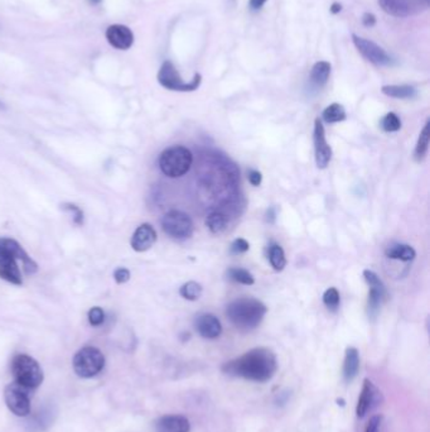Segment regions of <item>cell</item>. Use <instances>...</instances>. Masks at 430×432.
<instances>
[{"label":"cell","instance_id":"cell-31","mask_svg":"<svg viewBox=\"0 0 430 432\" xmlns=\"http://www.w3.org/2000/svg\"><path fill=\"white\" fill-rule=\"evenodd\" d=\"M249 249H250L249 241L245 240V239H243V238H237V239H235L232 243H231L230 253L232 254V256H240V254L246 253Z\"/></svg>","mask_w":430,"mask_h":432},{"label":"cell","instance_id":"cell-19","mask_svg":"<svg viewBox=\"0 0 430 432\" xmlns=\"http://www.w3.org/2000/svg\"><path fill=\"white\" fill-rule=\"evenodd\" d=\"M360 370V353L356 348L349 346L346 349L343 360V379L351 383L357 377Z\"/></svg>","mask_w":430,"mask_h":432},{"label":"cell","instance_id":"cell-6","mask_svg":"<svg viewBox=\"0 0 430 432\" xmlns=\"http://www.w3.org/2000/svg\"><path fill=\"white\" fill-rule=\"evenodd\" d=\"M72 364L79 377L92 378L104 369L105 356L95 346H85L77 351Z\"/></svg>","mask_w":430,"mask_h":432},{"label":"cell","instance_id":"cell-30","mask_svg":"<svg viewBox=\"0 0 430 432\" xmlns=\"http://www.w3.org/2000/svg\"><path fill=\"white\" fill-rule=\"evenodd\" d=\"M340 292L335 287H330L323 293V303L328 310L337 311L338 307H340Z\"/></svg>","mask_w":430,"mask_h":432},{"label":"cell","instance_id":"cell-7","mask_svg":"<svg viewBox=\"0 0 430 432\" xmlns=\"http://www.w3.org/2000/svg\"><path fill=\"white\" fill-rule=\"evenodd\" d=\"M201 81H202V76H201L200 74H196L195 77L192 79V81H183V79H182L181 75H179L178 70L176 69V66H174L171 61L163 62L159 72H158V82H159L163 87L172 91H181V93L195 91L200 87Z\"/></svg>","mask_w":430,"mask_h":432},{"label":"cell","instance_id":"cell-26","mask_svg":"<svg viewBox=\"0 0 430 432\" xmlns=\"http://www.w3.org/2000/svg\"><path fill=\"white\" fill-rule=\"evenodd\" d=\"M206 226L213 234H221L227 228V217L220 211H212L206 217Z\"/></svg>","mask_w":430,"mask_h":432},{"label":"cell","instance_id":"cell-27","mask_svg":"<svg viewBox=\"0 0 430 432\" xmlns=\"http://www.w3.org/2000/svg\"><path fill=\"white\" fill-rule=\"evenodd\" d=\"M179 293H181V296L183 297L184 300H188V301H197V300L202 296L203 287L201 286L198 282L189 281L179 288Z\"/></svg>","mask_w":430,"mask_h":432},{"label":"cell","instance_id":"cell-32","mask_svg":"<svg viewBox=\"0 0 430 432\" xmlns=\"http://www.w3.org/2000/svg\"><path fill=\"white\" fill-rule=\"evenodd\" d=\"M88 323L92 326H100L105 321V312L101 307H92L88 311Z\"/></svg>","mask_w":430,"mask_h":432},{"label":"cell","instance_id":"cell-40","mask_svg":"<svg viewBox=\"0 0 430 432\" xmlns=\"http://www.w3.org/2000/svg\"><path fill=\"white\" fill-rule=\"evenodd\" d=\"M103 0H91V3H93V4H99V3H101Z\"/></svg>","mask_w":430,"mask_h":432},{"label":"cell","instance_id":"cell-10","mask_svg":"<svg viewBox=\"0 0 430 432\" xmlns=\"http://www.w3.org/2000/svg\"><path fill=\"white\" fill-rule=\"evenodd\" d=\"M364 278L370 287L369 300H367V313H369V317L375 319L380 312L381 306L388 300V291H386L384 282L380 280V277L373 270L365 269Z\"/></svg>","mask_w":430,"mask_h":432},{"label":"cell","instance_id":"cell-36","mask_svg":"<svg viewBox=\"0 0 430 432\" xmlns=\"http://www.w3.org/2000/svg\"><path fill=\"white\" fill-rule=\"evenodd\" d=\"M247 178H249V182L252 185V186L257 187L261 185L262 174L261 172H259V171H256V170H250L249 172H247Z\"/></svg>","mask_w":430,"mask_h":432},{"label":"cell","instance_id":"cell-24","mask_svg":"<svg viewBox=\"0 0 430 432\" xmlns=\"http://www.w3.org/2000/svg\"><path fill=\"white\" fill-rule=\"evenodd\" d=\"M268 258L271 267H273L276 272H281V270L286 267L285 253H284V249L281 248L279 244L273 243L269 246Z\"/></svg>","mask_w":430,"mask_h":432},{"label":"cell","instance_id":"cell-12","mask_svg":"<svg viewBox=\"0 0 430 432\" xmlns=\"http://www.w3.org/2000/svg\"><path fill=\"white\" fill-rule=\"evenodd\" d=\"M378 4L386 14L396 18L409 17L429 7L424 0H378Z\"/></svg>","mask_w":430,"mask_h":432},{"label":"cell","instance_id":"cell-2","mask_svg":"<svg viewBox=\"0 0 430 432\" xmlns=\"http://www.w3.org/2000/svg\"><path fill=\"white\" fill-rule=\"evenodd\" d=\"M18 262H21L26 275H34L38 265L28 256L23 246L12 238H0V278L15 286L23 284Z\"/></svg>","mask_w":430,"mask_h":432},{"label":"cell","instance_id":"cell-35","mask_svg":"<svg viewBox=\"0 0 430 432\" xmlns=\"http://www.w3.org/2000/svg\"><path fill=\"white\" fill-rule=\"evenodd\" d=\"M114 280L117 284L126 283V282L130 280V272H129L126 268H117L114 272Z\"/></svg>","mask_w":430,"mask_h":432},{"label":"cell","instance_id":"cell-22","mask_svg":"<svg viewBox=\"0 0 430 432\" xmlns=\"http://www.w3.org/2000/svg\"><path fill=\"white\" fill-rule=\"evenodd\" d=\"M429 141H430V122L425 123L423 130L419 134L418 142H416L415 151H414V158L416 162H421L425 158L426 153L429 149Z\"/></svg>","mask_w":430,"mask_h":432},{"label":"cell","instance_id":"cell-39","mask_svg":"<svg viewBox=\"0 0 430 432\" xmlns=\"http://www.w3.org/2000/svg\"><path fill=\"white\" fill-rule=\"evenodd\" d=\"M341 9H342V5L340 4V3H333L332 7H330V12L333 13V14H337V13L341 12Z\"/></svg>","mask_w":430,"mask_h":432},{"label":"cell","instance_id":"cell-25","mask_svg":"<svg viewBox=\"0 0 430 432\" xmlns=\"http://www.w3.org/2000/svg\"><path fill=\"white\" fill-rule=\"evenodd\" d=\"M346 118H347V115H346L345 108L338 103L330 104V105L327 106V108L323 110V112H322V119L328 123V124H335V123L343 122Z\"/></svg>","mask_w":430,"mask_h":432},{"label":"cell","instance_id":"cell-9","mask_svg":"<svg viewBox=\"0 0 430 432\" xmlns=\"http://www.w3.org/2000/svg\"><path fill=\"white\" fill-rule=\"evenodd\" d=\"M31 389L23 387L19 383H10L5 387L4 398L8 408L18 417H26L31 413Z\"/></svg>","mask_w":430,"mask_h":432},{"label":"cell","instance_id":"cell-3","mask_svg":"<svg viewBox=\"0 0 430 432\" xmlns=\"http://www.w3.org/2000/svg\"><path fill=\"white\" fill-rule=\"evenodd\" d=\"M268 312L267 306L252 297L233 300L226 307V316L238 330L250 331L261 324Z\"/></svg>","mask_w":430,"mask_h":432},{"label":"cell","instance_id":"cell-4","mask_svg":"<svg viewBox=\"0 0 430 432\" xmlns=\"http://www.w3.org/2000/svg\"><path fill=\"white\" fill-rule=\"evenodd\" d=\"M193 162V155L183 146H174L166 148L159 157V168L165 176L178 178L189 171Z\"/></svg>","mask_w":430,"mask_h":432},{"label":"cell","instance_id":"cell-14","mask_svg":"<svg viewBox=\"0 0 430 432\" xmlns=\"http://www.w3.org/2000/svg\"><path fill=\"white\" fill-rule=\"evenodd\" d=\"M107 42L116 50H129L134 43V34L129 27L123 24H114L106 29Z\"/></svg>","mask_w":430,"mask_h":432},{"label":"cell","instance_id":"cell-8","mask_svg":"<svg viewBox=\"0 0 430 432\" xmlns=\"http://www.w3.org/2000/svg\"><path fill=\"white\" fill-rule=\"evenodd\" d=\"M162 228L168 237L176 240H185L190 238L195 230L189 215L179 210H171L163 216Z\"/></svg>","mask_w":430,"mask_h":432},{"label":"cell","instance_id":"cell-29","mask_svg":"<svg viewBox=\"0 0 430 432\" xmlns=\"http://www.w3.org/2000/svg\"><path fill=\"white\" fill-rule=\"evenodd\" d=\"M381 128L386 133H395L401 129V120L395 112H388L381 119Z\"/></svg>","mask_w":430,"mask_h":432},{"label":"cell","instance_id":"cell-16","mask_svg":"<svg viewBox=\"0 0 430 432\" xmlns=\"http://www.w3.org/2000/svg\"><path fill=\"white\" fill-rule=\"evenodd\" d=\"M155 241H157V233L154 228L150 224H141L134 232L130 244L134 251L141 253L152 248Z\"/></svg>","mask_w":430,"mask_h":432},{"label":"cell","instance_id":"cell-28","mask_svg":"<svg viewBox=\"0 0 430 432\" xmlns=\"http://www.w3.org/2000/svg\"><path fill=\"white\" fill-rule=\"evenodd\" d=\"M227 276L231 281L236 282V283L245 284V286H252L255 283L254 276L243 268H230L227 270Z\"/></svg>","mask_w":430,"mask_h":432},{"label":"cell","instance_id":"cell-1","mask_svg":"<svg viewBox=\"0 0 430 432\" xmlns=\"http://www.w3.org/2000/svg\"><path fill=\"white\" fill-rule=\"evenodd\" d=\"M278 359L268 348H255L222 366V372L230 377L265 383L275 375Z\"/></svg>","mask_w":430,"mask_h":432},{"label":"cell","instance_id":"cell-38","mask_svg":"<svg viewBox=\"0 0 430 432\" xmlns=\"http://www.w3.org/2000/svg\"><path fill=\"white\" fill-rule=\"evenodd\" d=\"M268 0H250V7L252 8V9H260V8H262V5L267 3Z\"/></svg>","mask_w":430,"mask_h":432},{"label":"cell","instance_id":"cell-5","mask_svg":"<svg viewBox=\"0 0 430 432\" xmlns=\"http://www.w3.org/2000/svg\"><path fill=\"white\" fill-rule=\"evenodd\" d=\"M12 373L15 382L28 389H36L42 384L43 372L38 361L27 354H19L13 358Z\"/></svg>","mask_w":430,"mask_h":432},{"label":"cell","instance_id":"cell-18","mask_svg":"<svg viewBox=\"0 0 430 432\" xmlns=\"http://www.w3.org/2000/svg\"><path fill=\"white\" fill-rule=\"evenodd\" d=\"M377 389H376L373 383L371 382L370 379L364 380V385H362L361 394L359 397V402H357L356 407V413L359 418H364L366 416V413L372 408L373 403L376 402V398H377Z\"/></svg>","mask_w":430,"mask_h":432},{"label":"cell","instance_id":"cell-15","mask_svg":"<svg viewBox=\"0 0 430 432\" xmlns=\"http://www.w3.org/2000/svg\"><path fill=\"white\" fill-rule=\"evenodd\" d=\"M195 329L205 339L213 340L221 335L222 325L219 319L212 313H203L195 320Z\"/></svg>","mask_w":430,"mask_h":432},{"label":"cell","instance_id":"cell-21","mask_svg":"<svg viewBox=\"0 0 430 432\" xmlns=\"http://www.w3.org/2000/svg\"><path fill=\"white\" fill-rule=\"evenodd\" d=\"M330 70H332V66L327 61H319V62L314 63L310 72V81L316 86H324L329 79Z\"/></svg>","mask_w":430,"mask_h":432},{"label":"cell","instance_id":"cell-23","mask_svg":"<svg viewBox=\"0 0 430 432\" xmlns=\"http://www.w3.org/2000/svg\"><path fill=\"white\" fill-rule=\"evenodd\" d=\"M381 91L394 99H411L416 95V88L411 85H385Z\"/></svg>","mask_w":430,"mask_h":432},{"label":"cell","instance_id":"cell-17","mask_svg":"<svg viewBox=\"0 0 430 432\" xmlns=\"http://www.w3.org/2000/svg\"><path fill=\"white\" fill-rule=\"evenodd\" d=\"M157 432H189L190 423L184 416L166 415L155 422Z\"/></svg>","mask_w":430,"mask_h":432},{"label":"cell","instance_id":"cell-37","mask_svg":"<svg viewBox=\"0 0 430 432\" xmlns=\"http://www.w3.org/2000/svg\"><path fill=\"white\" fill-rule=\"evenodd\" d=\"M362 23L366 27H373L376 24V17L372 13H365L362 17Z\"/></svg>","mask_w":430,"mask_h":432},{"label":"cell","instance_id":"cell-11","mask_svg":"<svg viewBox=\"0 0 430 432\" xmlns=\"http://www.w3.org/2000/svg\"><path fill=\"white\" fill-rule=\"evenodd\" d=\"M352 41H353V44L357 48V51L369 62L376 66H389L392 63L391 57L388 55V52L378 44H376L375 42L364 38V37L357 36L354 33L352 34Z\"/></svg>","mask_w":430,"mask_h":432},{"label":"cell","instance_id":"cell-13","mask_svg":"<svg viewBox=\"0 0 430 432\" xmlns=\"http://www.w3.org/2000/svg\"><path fill=\"white\" fill-rule=\"evenodd\" d=\"M314 153H316V165L319 170H324L328 167L330 160H332V148L328 144L326 138V130H324L323 123L319 118L314 122Z\"/></svg>","mask_w":430,"mask_h":432},{"label":"cell","instance_id":"cell-20","mask_svg":"<svg viewBox=\"0 0 430 432\" xmlns=\"http://www.w3.org/2000/svg\"><path fill=\"white\" fill-rule=\"evenodd\" d=\"M385 256L390 259L401 260V262H410L415 259V249L408 244H391L385 249Z\"/></svg>","mask_w":430,"mask_h":432},{"label":"cell","instance_id":"cell-41","mask_svg":"<svg viewBox=\"0 0 430 432\" xmlns=\"http://www.w3.org/2000/svg\"><path fill=\"white\" fill-rule=\"evenodd\" d=\"M424 2H425L426 4H429V0H424Z\"/></svg>","mask_w":430,"mask_h":432},{"label":"cell","instance_id":"cell-33","mask_svg":"<svg viewBox=\"0 0 430 432\" xmlns=\"http://www.w3.org/2000/svg\"><path fill=\"white\" fill-rule=\"evenodd\" d=\"M62 209H63V210L71 211V213L74 214L75 224H77V225L83 224V213L81 211V209L79 208V206L72 205V203H66V205L62 206Z\"/></svg>","mask_w":430,"mask_h":432},{"label":"cell","instance_id":"cell-34","mask_svg":"<svg viewBox=\"0 0 430 432\" xmlns=\"http://www.w3.org/2000/svg\"><path fill=\"white\" fill-rule=\"evenodd\" d=\"M381 421H383V417H381L380 415H376L373 416V417H371L366 428H365V432H380Z\"/></svg>","mask_w":430,"mask_h":432}]
</instances>
